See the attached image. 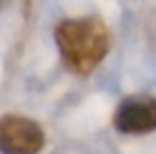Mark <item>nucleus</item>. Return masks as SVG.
I'll return each mask as SVG.
<instances>
[{
    "label": "nucleus",
    "instance_id": "obj_4",
    "mask_svg": "<svg viewBox=\"0 0 156 154\" xmlns=\"http://www.w3.org/2000/svg\"><path fill=\"white\" fill-rule=\"evenodd\" d=\"M2 2H4V0H0V6H2Z\"/></svg>",
    "mask_w": 156,
    "mask_h": 154
},
{
    "label": "nucleus",
    "instance_id": "obj_1",
    "mask_svg": "<svg viewBox=\"0 0 156 154\" xmlns=\"http://www.w3.org/2000/svg\"><path fill=\"white\" fill-rule=\"evenodd\" d=\"M55 44L67 69L89 75L109 51V30L97 18L63 20L55 28Z\"/></svg>",
    "mask_w": 156,
    "mask_h": 154
},
{
    "label": "nucleus",
    "instance_id": "obj_3",
    "mask_svg": "<svg viewBox=\"0 0 156 154\" xmlns=\"http://www.w3.org/2000/svg\"><path fill=\"white\" fill-rule=\"evenodd\" d=\"M113 123L122 135H144L156 131V99L148 95L126 97L119 105Z\"/></svg>",
    "mask_w": 156,
    "mask_h": 154
},
{
    "label": "nucleus",
    "instance_id": "obj_2",
    "mask_svg": "<svg viewBox=\"0 0 156 154\" xmlns=\"http://www.w3.org/2000/svg\"><path fill=\"white\" fill-rule=\"evenodd\" d=\"M46 136L38 123L18 115L0 119V154H40Z\"/></svg>",
    "mask_w": 156,
    "mask_h": 154
}]
</instances>
